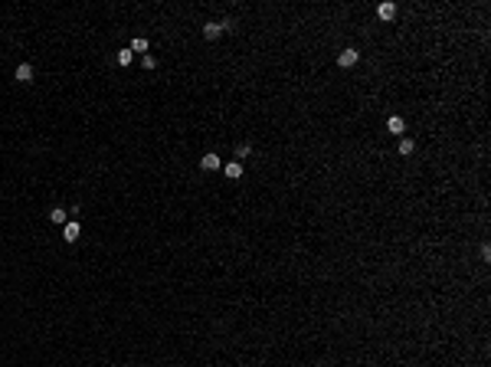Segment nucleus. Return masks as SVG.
<instances>
[{"label": "nucleus", "instance_id": "f257e3e1", "mask_svg": "<svg viewBox=\"0 0 491 367\" xmlns=\"http://www.w3.org/2000/svg\"><path fill=\"white\" fill-rule=\"evenodd\" d=\"M357 59H360V53H357L354 46H347L344 53L337 56V66H341V69H351V66H357Z\"/></svg>", "mask_w": 491, "mask_h": 367}, {"label": "nucleus", "instance_id": "f03ea898", "mask_svg": "<svg viewBox=\"0 0 491 367\" xmlns=\"http://www.w3.org/2000/svg\"><path fill=\"white\" fill-rule=\"evenodd\" d=\"M13 75H17V82L30 85V82H33V66H30V63H20V66H17V73H13Z\"/></svg>", "mask_w": 491, "mask_h": 367}, {"label": "nucleus", "instance_id": "7ed1b4c3", "mask_svg": "<svg viewBox=\"0 0 491 367\" xmlns=\"http://www.w3.org/2000/svg\"><path fill=\"white\" fill-rule=\"evenodd\" d=\"M200 167H203V171H219V167H223V161H219V157L210 151V154L200 157Z\"/></svg>", "mask_w": 491, "mask_h": 367}, {"label": "nucleus", "instance_id": "20e7f679", "mask_svg": "<svg viewBox=\"0 0 491 367\" xmlns=\"http://www.w3.org/2000/svg\"><path fill=\"white\" fill-rule=\"evenodd\" d=\"M386 131H393V135H403V131H406V121H403L400 115H390V118H386Z\"/></svg>", "mask_w": 491, "mask_h": 367}, {"label": "nucleus", "instance_id": "39448f33", "mask_svg": "<svg viewBox=\"0 0 491 367\" xmlns=\"http://www.w3.org/2000/svg\"><path fill=\"white\" fill-rule=\"evenodd\" d=\"M223 174H226L229 181H239V177H243V164H239V161H229V164H223Z\"/></svg>", "mask_w": 491, "mask_h": 367}, {"label": "nucleus", "instance_id": "423d86ee", "mask_svg": "<svg viewBox=\"0 0 491 367\" xmlns=\"http://www.w3.org/2000/svg\"><path fill=\"white\" fill-rule=\"evenodd\" d=\"M63 239H66V243H75V239H79V223H75V220H69L63 226Z\"/></svg>", "mask_w": 491, "mask_h": 367}, {"label": "nucleus", "instance_id": "0eeeda50", "mask_svg": "<svg viewBox=\"0 0 491 367\" xmlns=\"http://www.w3.org/2000/svg\"><path fill=\"white\" fill-rule=\"evenodd\" d=\"M377 17L380 20H393L396 17V3H380V7H377Z\"/></svg>", "mask_w": 491, "mask_h": 367}, {"label": "nucleus", "instance_id": "6e6552de", "mask_svg": "<svg viewBox=\"0 0 491 367\" xmlns=\"http://www.w3.org/2000/svg\"><path fill=\"white\" fill-rule=\"evenodd\" d=\"M223 33V23H203V37L207 39H216Z\"/></svg>", "mask_w": 491, "mask_h": 367}, {"label": "nucleus", "instance_id": "1a4fd4ad", "mask_svg": "<svg viewBox=\"0 0 491 367\" xmlns=\"http://www.w3.org/2000/svg\"><path fill=\"white\" fill-rule=\"evenodd\" d=\"M49 220H53V223H63V226L69 223V220H66V210H63V207H53V210H49Z\"/></svg>", "mask_w": 491, "mask_h": 367}, {"label": "nucleus", "instance_id": "9d476101", "mask_svg": "<svg viewBox=\"0 0 491 367\" xmlns=\"http://www.w3.org/2000/svg\"><path fill=\"white\" fill-rule=\"evenodd\" d=\"M413 151H416V141H413V138H403L400 141V154L406 157V154H413Z\"/></svg>", "mask_w": 491, "mask_h": 367}, {"label": "nucleus", "instance_id": "9b49d317", "mask_svg": "<svg viewBox=\"0 0 491 367\" xmlns=\"http://www.w3.org/2000/svg\"><path fill=\"white\" fill-rule=\"evenodd\" d=\"M128 49H135V53H147V39H144V37L131 39V46H128Z\"/></svg>", "mask_w": 491, "mask_h": 367}, {"label": "nucleus", "instance_id": "f8f14e48", "mask_svg": "<svg viewBox=\"0 0 491 367\" xmlns=\"http://www.w3.org/2000/svg\"><path fill=\"white\" fill-rule=\"evenodd\" d=\"M115 59H118V66H131V49H118Z\"/></svg>", "mask_w": 491, "mask_h": 367}, {"label": "nucleus", "instance_id": "ddd939ff", "mask_svg": "<svg viewBox=\"0 0 491 367\" xmlns=\"http://www.w3.org/2000/svg\"><path fill=\"white\" fill-rule=\"evenodd\" d=\"M249 151H252V145H246V141L236 145V157H249Z\"/></svg>", "mask_w": 491, "mask_h": 367}, {"label": "nucleus", "instance_id": "4468645a", "mask_svg": "<svg viewBox=\"0 0 491 367\" xmlns=\"http://www.w3.org/2000/svg\"><path fill=\"white\" fill-rule=\"evenodd\" d=\"M141 63H144V69H154V66H157V59H154V56H144Z\"/></svg>", "mask_w": 491, "mask_h": 367}]
</instances>
